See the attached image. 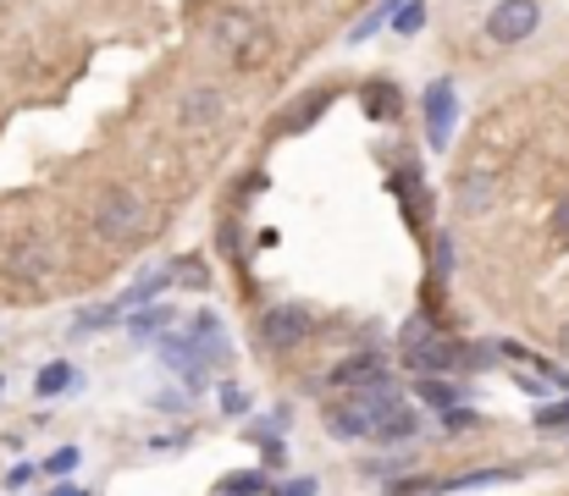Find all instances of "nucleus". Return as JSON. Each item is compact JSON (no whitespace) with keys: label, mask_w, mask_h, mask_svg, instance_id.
<instances>
[{"label":"nucleus","mask_w":569,"mask_h":496,"mask_svg":"<svg viewBox=\"0 0 569 496\" xmlns=\"http://www.w3.org/2000/svg\"><path fill=\"white\" fill-rule=\"evenodd\" d=\"M498 358V347H470V342H453V336H420L403 347V364L415 375H448V370H487Z\"/></svg>","instance_id":"f257e3e1"},{"label":"nucleus","mask_w":569,"mask_h":496,"mask_svg":"<svg viewBox=\"0 0 569 496\" xmlns=\"http://www.w3.org/2000/svg\"><path fill=\"white\" fill-rule=\"evenodd\" d=\"M144 226H150V204H144L133 188L100 193V204H94V232H100L106 243H133V237H144Z\"/></svg>","instance_id":"f03ea898"},{"label":"nucleus","mask_w":569,"mask_h":496,"mask_svg":"<svg viewBox=\"0 0 569 496\" xmlns=\"http://www.w3.org/2000/svg\"><path fill=\"white\" fill-rule=\"evenodd\" d=\"M210 44H216L221 55H232V61H254V55L266 50V33H260V22H254L249 11H221V17L210 22Z\"/></svg>","instance_id":"7ed1b4c3"},{"label":"nucleus","mask_w":569,"mask_h":496,"mask_svg":"<svg viewBox=\"0 0 569 496\" xmlns=\"http://www.w3.org/2000/svg\"><path fill=\"white\" fill-rule=\"evenodd\" d=\"M537 28H542V6L537 0H503L487 17V39L492 44H526Z\"/></svg>","instance_id":"20e7f679"},{"label":"nucleus","mask_w":569,"mask_h":496,"mask_svg":"<svg viewBox=\"0 0 569 496\" xmlns=\"http://www.w3.org/2000/svg\"><path fill=\"white\" fill-rule=\"evenodd\" d=\"M453 122H459V94H453L448 78H437L426 89V139H431V150H448L453 144Z\"/></svg>","instance_id":"39448f33"},{"label":"nucleus","mask_w":569,"mask_h":496,"mask_svg":"<svg viewBox=\"0 0 569 496\" xmlns=\"http://www.w3.org/2000/svg\"><path fill=\"white\" fill-rule=\"evenodd\" d=\"M305 336H310V315H305L299 304H271V310L260 315V342H266V347H277V353L299 347Z\"/></svg>","instance_id":"423d86ee"},{"label":"nucleus","mask_w":569,"mask_h":496,"mask_svg":"<svg viewBox=\"0 0 569 496\" xmlns=\"http://www.w3.org/2000/svg\"><path fill=\"white\" fill-rule=\"evenodd\" d=\"M377 419H381L377 408H366L360 397H349L343 408H332V414H327V431H332L338 442H360V436H371V431H377Z\"/></svg>","instance_id":"0eeeda50"},{"label":"nucleus","mask_w":569,"mask_h":496,"mask_svg":"<svg viewBox=\"0 0 569 496\" xmlns=\"http://www.w3.org/2000/svg\"><path fill=\"white\" fill-rule=\"evenodd\" d=\"M50 265H56V260L44 254V243H11V249H6V271L22 276V282H44Z\"/></svg>","instance_id":"6e6552de"},{"label":"nucleus","mask_w":569,"mask_h":496,"mask_svg":"<svg viewBox=\"0 0 569 496\" xmlns=\"http://www.w3.org/2000/svg\"><path fill=\"white\" fill-rule=\"evenodd\" d=\"M387 375V364H381V353H355V358H343L338 370H332V386H349V392H366L371 381Z\"/></svg>","instance_id":"1a4fd4ad"},{"label":"nucleus","mask_w":569,"mask_h":496,"mask_svg":"<svg viewBox=\"0 0 569 496\" xmlns=\"http://www.w3.org/2000/svg\"><path fill=\"white\" fill-rule=\"evenodd\" d=\"M415 431H420V414H415V408H403V403H392V408H381V419H377V431H371V436H377L381 447H398V442H409Z\"/></svg>","instance_id":"9d476101"},{"label":"nucleus","mask_w":569,"mask_h":496,"mask_svg":"<svg viewBox=\"0 0 569 496\" xmlns=\"http://www.w3.org/2000/svg\"><path fill=\"white\" fill-rule=\"evenodd\" d=\"M360 105H366L371 122H392V117H398V89L381 83V78H371V83L360 89Z\"/></svg>","instance_id":"9b49d317"},{"label":"nucleus","mask_w":569,"mask_h":496,"mask_svg":"<svg viewBox=\"0 0 569 496\" xmlns=\"http://www.w3.org/2000/svg\"><path fill=\"white\" fill-rule=\"evenodd\" d=\"M492 193H498V176H492V171H470V176H459V204H465V210H487Z\"/></svg>","instance_id":"f8f14e48"},{"label":"nucleus","mask_w":569,"mask_h":496,"mask_svg":"<svg viewBox=\"0 0 569 496\" xmlns=\"http://www.w3.org/2000/svg\"><path fill=\"white\" fill-rule=\"evenodd\" d=\"M415 397H420L426 408H442V414H448V408H459V386H453V381H442V375H420V381H415Z\"/></svg>","instance_id":"ddd939ff"},{"label":"nucleus","mask_w":569,"mask_h":496,"mask_svg":"<svg viewBox=\"0 0 569 496\" xmlns=\"http://www.w3.org/2000/svg\"><path fill=\"white\" fill-rule=\"evenodd\" d=\"M216 117H221V94L216 89H193L189 100H183V122L189 128H210Z\"/></svg>","instance_id":"4468645a"},{"label":"nucleus","mask_w":569,"mask_h":496,"mask_svg":"<svg viewBox=\"0 0 569 496\" xmlns=\"http://www.w3.org/2000/svg\"><path fill=\"white\" fill-rule=\"evenodd\" d=\"M167 287H172V276H167V271H156V276H144L133 293H122V304H117V310H144V304H156Z\"/></svg>","instance_id":"2eb2a0df"},{"label":"nucleus","mask_w":569,"mask_h":496,"mask_svg":"<svg viewBox=\"0 0 569 496\" xmlns=\"http://www.w3.org/2000/svg\"><path fill=\"white\" fill-rule=\"evenodd\" d=\"M72 381H78V370L56 358V364H44V370H39V381H33V392H39V397H61V392H67Z\"/></svg>","instance_id":"dca6fc26"},{"label":"nucleus","mask_w":569,"mask_h":496,"mask_svg":"<svg viewBox=\"0 0 569 496\" xmlns=\"http://www.w3.org/2000/svg\"><path fill=\"white\" fill-rule=\"evenodd\" d=\"M387 22H392V33H403V39H409V33H420V28H426V6H420V0H403Z\"/></svg>","instance_id":"f3484780"},{"label":"nucleus","mask_w":569,"mask_h":496,"mask_svg":"<svg viewBox=\"0 0 569 496\" xmlns=\"http://www.w3.org/2000/svg\"><path fill=\"white\" fill-rule=\"evenodd\" d=\"M266 492V469H249V475H232V480H221L216 496H260Z\"/></svg>","instance_id":"a211bd4d"},{"label":"nucleus","mask_w":569,"mask_h":496,"mask_svg":"<svg viewBox=\"0 0 569 496\" xmlns=\"http://www.w3.org/2000/svg\"><path fill=\"white\" fill-rule=\"evenodd\" d=\"M167 276H172V282H189V287H199V293L210 287V271H204L199 260H172V265H167Z\"/></svg>","instance_id":"6ab92c4d"},{"label":"nucleus","mask_w":569,"mask_h":496,"mask_svg":"<svg viewBox=\"0 0 569 496\" xmlns=\"http://www.w3.org/2000/svg\"><path fill=\"white\" fill-rule=\"evenodd\" d=\"M327 100H332V94H327V89H316L305 105H293V111H288V128H293V133H299V128H310V122H316V111H321Z\"/></svg>","instance_id":"aec40b11"},{"label":"nucleus","mask_w":569,"mask_h":496,"mask_svg":"<svg viewBox=\"0 0 569 496\" xmlns=\"http://www.w3.org/2000/svg\"><path fill=\"white\" fill-rule=\"evenodd\" d=\"M111 321H122V310H117V304H100V310H83V315L72 321V331H100V326H111Z\"/></svg>","instance_id":"412c9836"},{"label":"nucleus","mask_w":569,"mask_h":496,"mask_svg":"<svg viewBox=\"0 0 569 496\" xmlns=\"http://www.w3.org/2000/svg\"><path fill=\"white\" fill-rule=\"evenodd\" d=\"M537 431H569V397H565V403L537 408Z\"/></svg>","instance_id":"4be33fe9"},{"label":"nucleus","mask_w":569,"mask_h":496,"mask_svg":"<svg viewBox=\"0 0 569 496\" xmlns=\"http://www.w3.org/2000/svg\"><path fill=\"white\" fill-rule=\"evenodd\" d=\"M476 425H481V414H470V408H448V414H442V431H448V436H465V431H476Z\"/></svg>","instance_id":"5701e85b"},{"label":"nucleus","mask_w":569,"mask_h":496,"mask_svg":"<svg viewBox=\"0 0 569 496\" xmlns=\"http://www.w3.org/2000/svg\"><path fill=\"white\" fill-rule=\"evenodd\" d=\"M72 469H78V447H61V453H50V458H44V475H56V480H61V475H72Z\"/></svg>","instance_id":"b1692460"},{"label":"nucleus","mask_w":569,"mask_h":496,"mask_svg":"<svg viewBox=\"0 0 569 496\" xmlns=\"http://www.w3.org/2000/svg\"><path fill=\"white\" fill-rule=\"evenodd\" d=\"M167 321H172V310H144V315H133L128 326H133V331H139V336H144V331H161V326H167Z\"/></svg>","instance_id":"393cba45"},{"label":"nucleus","mask_w":569,"mask_h":496,"mask_svg":"<svg viewBox=\"0 0 569 496\" xmlns=\"http://www.w3.org/2000/svg\"><path fill=\"white\" fill-rule=\"evenodd\" d=\"M553 237H559V243L569 249V193L559 199V210H553Z\"/></svg>","instance_id":"a878e982"},{"label":"nucleus","mask_w":569,"mask_h":496,"mask_svg":"<svg viewBox=\"0 0 569 496\" xmlns=\"http://www.w3.org/2000/svg\"><path fill=\"white\" fill-rule=\"evenodd\" d=\"M271 496H316V480L305 475V480H288V486H277Z\"/></svg>","instance_id":"bb28decb"},{"label":"nucleus","mask_w":569,"mask_h":496,"mask_svg":"<svg viewBox=\"0 0 569 496\" xmlns=\"http://www.w3.org/2000/svg\"><path fill=\"white\" fill-rule=\"evenodd\" d=\"M216 331H221V321H216L210 310H199V315H193V336H216Z\"/></svg>","instance_id":"cd10ccee"},{"label":"nucleus","mask_w":569,"mask_h":496,"mask_svg":"<svg viewBox=\"0 0 569 496\" xmlns=\"http://www.w3.org/2000/svg\"><path fill=\"white\" fill-rule=\"evenodd\" d=\"M28 480H33V464H17V469H11V475H6V486H11V492H22V486H28Z\"/></svg>","instance_id":"c85d7f7f"},{"label":"nucleus","mask_w":569,"mask_h":496,"mask_svg":"<svg viewBox=\"0 0 569 496\" xmlns=\"http://www.w3.org/2000/svg\"><path fill=\"white\" fill-rule=\"evenodd\" d=\"M520 392H531V397H548L553 386H548V381H537V375H520Z\"/></svg>","instance_id":"c756f323"},{"label":"nucleus","mask_w":569,"mask_h":496,"mask_svg":"<svg viewBox=\"0 0 569 496\" xmlns=\"http://www.w3.org/2000/svg\"><path fill=\"white\" fill-rule=\"evenodd\" d=\"M559 347H565V358H569V321L559 326Z\"/></svg>","instance_id":"7c9ffc66"},{"label":"nucleus","mask_w":569,"mask_h":496,"mask_svg":"<svg viewBox=\"0 0 569 496\" xmlns=\"http://www.w3.org/2000/svg\"><path fill=\"white\" fill-rule=\"evenodd\" d=\"M50 496H83V492L78 486H61V492H50Z\"/></svg>","instance_id":"2f4dec72"}]
</instances>
